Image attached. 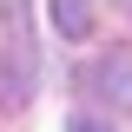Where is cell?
Returning a JSON list of instances; mask_svg holds the SVG:
<instances>
[{"label":"cell","instance_id":"obj_1","mask_svg":"<svg viewBox=\"0 0 132 132\" xmlns=\"http://www.w3.org/2000/svg\"><path fill=\"white\" fill-rule=\"evenodd\" d=\"M7 46H0V106H27L33 93V40H27V0H0Z\"/></svg>","mask_w":132,"mask_h":132},{"label":"cell","instance_id":"obj_2","mask_svg":"<svg viewBox=\"0 0 132 132\" xmlns=\"http://www.w3.org/2000/svg\"><path fill=\"white\" fill-rule=\"evenodd\" d=\"M86 93L112 112H132V46H112L86 66Z\"/></svg>","mask_w":132,"mask_h":132},{"label":"cell","instance_id":"obj_3","mask_svg":"<svg viewBox=\"0 0 132 132\" xmlns=\"http://www.w3.org/2000/svg\"><path fill=\"white\" fill-rule=\"evenodd\" d=\"M46 20L66 40H86V33H93V7H86V0H46Z\"/></svg>","mask_w":132,"mask_h":132},{"label":"cell","instance_id":"obj_4","mask_svg":"<svg viewBox=\"0 0 132 132\" xmlns=\"http://www.w3.org/2000/svg\"><path fill=\"white\" fill-rule=\"evenodd\" d=\"M66 132H112V126H106V119H93V112H79V119H73Z\"/></svg>","mask_w":132,"mask_h":132}]
</instances>
